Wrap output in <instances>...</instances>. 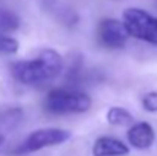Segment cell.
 <instances>
[{"instance_id": "obj_1", "label": "cell", "mask_w": 157, "mask_h": 156, "mask_svg": "<svg viewBox=\"0 0 157 156\" xmlns=\"http://www.w3.org/2000/svg\"><path fill=\"white\" fill-rule=\"evenodd\" d=\"M63 70V57L53 49H43L29 60L12 64V75L26 86H41L55 80Z\"/></svg>"}, {"instance_id": "obj_2", "label": "cell", "mask_w": 157, "mask_h": 156, "mask_svg": "<svg viewBox=\"0 0 157 156\" xmlns=\"http://www.w3.org/2000/svg\"><path fill=\"white\" fill-rule=\"evenodd\" d=\"M90 107H92V98L75 87L53 89L48 94L44 100V109L53 115L84 113Z\"/></svg>"}, {"instance_id": "obj_3", "label": "cell", "mask_w": 157, "mask_h": 156, "mask_svg": "<svg viewBox=\"0 0 157 156\" xmlns=\"http://www.w3.org/2000/svg\"><path fill=\"white\" fill-rule=\"evenodd\" d=\"M122 22L130 37L157 46V17L142 8H128L122 14Z\"/></svg>"}, {"instance_id": "obj_4", "label": "cell", "mask_w": 157, "mask_h": 156, "mask_svg": "<svg viewBox=\"0 0 157 156\" xmlns=\"http://www.w3.org/2000/svg\"><path fill=\"white\" fill-rule=\"evenodd\" d=\"M72 133L64 129H55V127H48V129H38L34 130L28 138L17 147L15 153H34L46 147H53L64 144L69 141Z\"/></svg>"}, {"instance_id": "obj_5", "label": "cell", "mask_w": 157, "mask_h": 156, "mask_svg": "<svg viewBox=\"0 0 157 156\" xmlns=\"http://www.w3.org/2000/svg\"><path fill=\"white\" fill-rule=\"evenodd\" d=\"M96 34L99 43L107 49H122L130 38L124 22L117 18H102L98 23Z\"/></svg>"}, {"instance_id": "obj_6", "label": "cell", "mask_w": 157, "mask_h": 156, "mask_svg": "<svg viewBox=\"0 0 157 156\" xmlns=\"http://www.w3.org/2000/svg\"><path fill=\"white\" fill-rule=\"evenodd\" d=\"M40 5L61 25L67 28H73L78 25L79 15L72 0H40Z\"/></svg>"}, {"instance_id": "obj_7", "label": "cell", "mask_w": 157, "mask_h": 156, "mask_svg": "<svg viewBox=\"0 0 157 156\" xmlns=\"http://www.w3.org/2000/svg\"><path fill=\"white\" fill-rule=\"evenodd\" d=\"M127 141L131 147L137 150H147L150 149L156 141V132L153 126L147 121L133 122L130 129L127 130Z\"/></svg>"}, {"instance_id": "obj_8", "label": "cell", "mask_w": 157, "mask_h": 156, "mask_svg": "<svg viewBox=\"0 0 157 156\" xmlns=\"http://www.w3.org/2000/svg\"><path fill=\"white\" fill-rule=\"evenodd\" d=\"M93 156H125L130 149L125 142L113 136H99L93 144Z\"/></svg>"}, {"instance_id": "obj_9", "label": "cell", "mask_w": 157, "mask_h": 156, "mask_svg": "<svg viewBox=\"0 0 157 156\" xmlns=\"http://www.w3.org/2000/svg\"><path fill=\"white\" fill-rule=\"evenodd\" d=\"M105 118H107V122H108L110 126H116V127H125V126H131V124L134 122L133 115H131L127 109L117 107V106L110 107V109L107 110Z\"/></svg>"}, {"instance_id": "obj_10", "label": "cell", "mask_w": 157, "mask_h": 156, "mask_svg": "<svg viewBox=\"0 0 157 156\" xmlns=\"http://www.w3.org/2000/svg\"><path fill=\"white\" fill-rule=\"evenodd\" d=\"M20 23L21 20L14 11L0 6V32H14L20 28Z\"/></svg>"}, {"instance_id": "obj_11", "label": "cell", "mask_w": 157, "mask_h": 156, "mask_svg": "<svg viewBox=\"0 0 157 156\" xmlns=\"http://www.w3.org/2000/svg\"><path fill=\"white\" fill-rule=\"evenodd\" d=\"M21 119H23V110L21 109H18V107L8 109L0 115V129L3 132L12 130L14 127H17L20 124Z\"/></svg>"}, {"instance_id": "obj_12", "label": "cell", "mask_w": 157, "mask_h": 156, "mask_svg": "<svg viewBox=\"0 0 157 156\" xmlns=\"http://www.w3.org/2000/svg\"><path fill=\"white\" fill-rule=\"evenodd\" d=\"M17 51H18V42L0 32V54L11 55V54H15Z\"/></svg>"}, {"instance_id": "obj_13", "label": "cell", "mask_w": 157, "mask_h": 156, "mask_svg": "<svg viewBox=\"0 0 157 156\" xmlns=\"http://www.w3.org/2000/svg\"><path fill=\"white\" fill-rule=\"evenodd\" d=\"M142 107L150 112V113H156L157 112V92H148L147 95H144L142 98Z\"/></svg>"}, {"instance_id": "obj_14", "label": "cell", "mask_w": 157, "mask_h": 156, "mask_svg": "<svg viewBox=\"0 0 157 156\" xmlns=\"http://www.w3.org/2000/svg\"><path fill=\"white\" fill-rule=\"evenodd\" d=\"M3 142H5V136H3V135H0V146H2Z\"/></svg>"}]
</instances>
